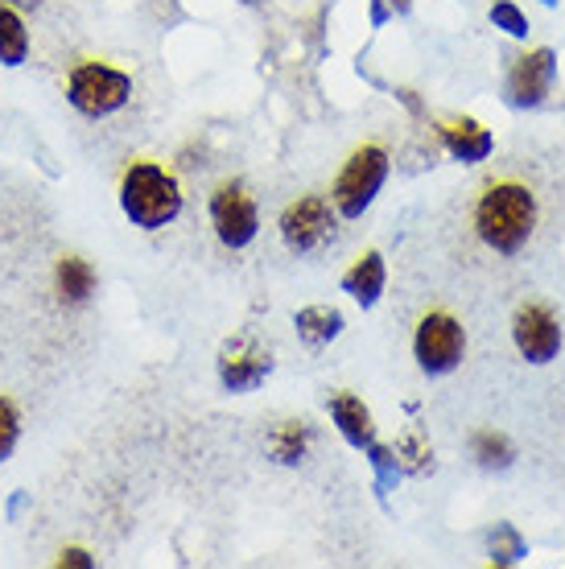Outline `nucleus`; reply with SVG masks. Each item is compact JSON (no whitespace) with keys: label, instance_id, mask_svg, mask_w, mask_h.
<instances>
[{"label":"nucleus","instance_id":"21","mask_svg":"<svg viewBox=\"0 0 565 569\" xmlns=\"http://www.w3.org/2000/svg\"><path fill=\"white\" fill-rule=\"evenodd\" d=\"M368 462H371V475H376V496H393L396 483H400V462H396V450L393 446H384V441H371L368 446Z\"/></svg>","mask_w":565,"mask_h":569},{"label":"nucleus","instance_id":"24","mask_svg":"<svg viewBox=\"0 0 565 569\" xmlns=\"http://www.w3.org/2000/svg\"><path fill=\"white\" fill-rule=\"evenodd\" d=\"M54 566L58 569H96V557L87 553V549H79V545H67V549L58 553Z\"/></svg>","mask_w":565,"mask_h":569},{"label":"nucleus","instance_id":"9","mask_svg":"<svg viewBox=\"0 0 565 569\" xmlns=\"http://www.w3.org/2000/svg\"><path fill=\"white\" fill-rule=\"evenodd\" d=\"M553 79H557V54H553L549 46H537V50H528V54L512 62L508 79H504V100L516 112L541 108V103L549 100Z\"/></svg>","mask_w":565,"mask_h":569},{"label":"nucleus","instance_id":"10","mask_svg":"<svg viewBox=\"0 0 565 569\" xmlns=\"http://www.w3.org/2000/svg\"><path fill=\"white\" fill-rule=\"evenodd\" d=\"M512 342L528 363H553L562 351V327L549 313V306H521L512 318Z\"/></svg>","mask_w":565,"mask_h":569},{"label":"nucleus","instance_id":"11","mask_svg":"<svg viewBox=\"0 0 565 569\" xmlns=\"http://www.w3.org/2000/svg\"><path fill=\"white\" fill-rule=\"evenodd\" d=\"M442 149L454 157V161H463V166H479L487 161L495 149V137L483 129L475 116H454V120H442Z\"/></svg>","mask_w":565,"mask_h":569},{"label":"nucleus","instance_id":"15","mask_svg":"<svg viewBox=\"0 0 565 569\" xmlns=\"http://www.w3.org/2000/svg\"><path fill=\"white\" fill-rule=\"evenodd\" d=\"M310 446H314L310 421H277V426L269 429V438H265L269 458L281 462V467H301L306 455H310Z\"/></svg>","mask_w":565,"mask_h":569},{"label":"nucleus","instance_id":"17","mask_svg":"<svg viewBox=\"0 0 565 569\" xmlns=\"http://www.w3.org/2000/svg\"><path fill=\"white\" fill-rule=\"evenodd\" d=\"M29 62V29L21 9L0 0V67H26Z\"/></svg>","mask_w":565,"mask_h":569},{"label":"nucleus","instance_id":"1","mask_svg":"<svg viewBox=\"0 0 565 569\" xmlns=\"http://www.w3.org/2000/svg\"><path fill=\"white\" fill-rule=\"evenodd\" d=\"M116 194H120V211H125V219L141 231L170 228L186 207L178 173H174L170 166L153 161V157L128 161L125 173H120V190H116Z\"/></svg>","mask_w":565,"mask_h":569},{"label":"nucleus","instance_id":"14","mask_svg":"<svg viewBox=\"0 0 565 569\" xmlns=\"http://www.w3.org/2000/svg\"><path fill=\"white\" fill-rule=\"evenodd\" d=\"M96 284H99L96 264H91L87 257L67 252V257L54 264V293L67 310H83L87 301L96 298Z\"/></svg>","mask_w":565,"mask_h":569},{"label":"nucleus","instance_id":"22","mask_svg":"<svg viewBox=\"0 0 565 569\" xmlns=\"http://www.w3.org/2000/svg\"><path fill=\"white\" fill-rule=\"evenodd\" d=\"M21 441V409H17L13 397L0 392V462H9Z\"/></svg>","mask_w":565,"mask_h":569},{"label":"nucleus","instance_id":"30","mask_svg":"<svg viewBox=\"0 0 565 569\" xmlns=\"http://www.w3.org/2000/svg\"><path fill=\"white\" fill-rule=\"evenodd\" d=\"M541 4H545V9H557V0H541Z\"/></svg>","mask_w":565,"mask_h":569},{"label":"nucleus","instance_id":"19","mask_svg":"<svg viewBox=\"0 0 565 569\" xmlns=\"http://www.w3.org/2000/svg\"><path fill=\"white\" fill-rule=\"evenodd\" d=\"M396 462H400V475H429L434 470V446L417 426H409L396 438Z\"/></svg>","mask_w":565,"mask_h":569},{"label":"nucleus","instance_id":"13","mask_svg":"<svg viewBox=\"0 0 565 569\" xmlns=\"http://www.w3.org/2000/svg\"><path fill=\"white\" fill-rule=\"evenodd\" d=\"M384 284H388V264H384V257L376 248L359 252L351 269L343 272V293L351 301H359L364 310H371L384 298Z\"/></svg>","mask_w":565,"mask_h":569},{"label":"nucleus","instance_id":"16","mask_svg":"<svg viewBox=\"0 0 565 569\" xmlns=\"http://www.w3.org/2000/svg\"><path fill=\"white\" fill-rule=\"evenodd\" d=\"M294 327H297V339L306 342L310 351H323V347H330L343 335L347 318L335 306H306V310L294 313Z\"/></svg>","mask_w":565,"mask_h":569},{"label":"nucleus","instance_id":"2","mask_svg":"<svg viewBox=\"0 0 565 569\" xmlns=\"http://www.w3.org/2000/svg\"><path fill=\"white\" fill-rule=\"evenodd\" d=\"M533 228H537V199L528 186L492 182L475 202V231L499 257H516L533 240Z\"/></svg>","mask_w":565,"mask_h":569},{"label":"nucleus","instance_id":"7","mask_svg":"<svg viewBox=\"0 0 565 569\" xmlns=\"http://www.w3.org/2000/svg\"><path fill=\"white\" fill-rule=\"evenodd\" d=\"M207 214H211V228H215V240L231 248V252H240L248 243L256 240V231H260V211H256V199L252 190L236 178H227L211 190V202H207Z\"/></svg>","mask_w":565,"mask_h":569},{"label":"nucleus","instance_id":"25","mask_svg":"<svg viewBox=\"0 0 565 569\" xmlns=\"http://www.w3.org/2000/svg\"><path fill=\"white\" fill-rule=\"evenodd\" d=\"M396 100L405 103V108H409V112L417 116V120H422V116H425V103L417 100V91H413V87H396Z\"/></svg>","mask_w":565,"mask_h":569},{"label":"nucleus","instance_id":"27","mask_svg":"<svg viewBox=\"0 0 565 569\" xmlns=\"http://www.w3.org/2000/svg\"><path fill=\"white\" fill-rule=\"evenodd\" d=\"M26 503H29V496H26V491H17V496L9 499V520H17V516L26 512Z\"/></svg>","mask_w":565,"mask_h":569},{"label":"nucleus","instance_id":"18","mask_svg":"<svg viewBox=\"0 0 565 569\" xmlns=\"http://www.w3.org/2000/svg\"><path fill=\"white\" fill-rule=\"evenodd\" d=\"M524 557H528V541L521 537V528L499 520V525L487 532V561L499 569H508V566H521Z\"/></svg>","mask_w":565,"mask_h":569},{"label":"nucleus","instance_id":"12","mask_svg":"<svg viewBox=\"0 0 565 569\" xmlns=\"http://www.w3.org/2000/svg\"><path fill=\"white\" fill-rule=\"evenodd\" d=\"M326 413H330L335 429L343 433V441H347V446H355V450H368L371 441H376V421H371V409L355 397V392H335V397H330V405H326Z\"/></svg>","mask_w":565,"mask_h":569},{"label":"nucleus","instance_id":"23","mask_svg":"<svg viewBox=\"0 0 565 569\" xmlns=\"http://www.w3.org/2000/svg\"><path fill=\"white\" fill-rule=\"evenodd\" d=\"M487 17H492L495 29H504V33L516 38V42L528 38V17L521 13V4H512V0H495L492 9H487Z\"/></svg>","mask_w":565,"mask_h":569},{"label":"nucleus","instance_id":"28","mask_svg":"<svg viewBox=\"0 0 565 569\" xmlns=\"http://www.w3.org/2000/svg\"><path fill=\"white\" fill-rule=\"evenodd\" d=\"M388 9H393V17H409L413 13V0H388Z\"/></svg>","mask_w":565,"mask_h":569},{"label":"nucleus","instance_id":"20","mask_svg":"<svg viewBox=\"0 0 565 569\" xmlns=\"http://www.w3.org/2000/svg\"><path fill=\"white\" fill-rule=\"evenodd\" d=\"M470 458H475L483 470H508L512 462H516V446H512L504 433H495V429H479V433L470 438Z\"/></svg>","mask_w":565,"mask_h":569},{"label":"nucleus","instance_id":"31","mask_svg":"<svg viewBox=\"0 0 565 569\" xmlns=\"http://www.w3.org/2000/svg\"><path fill=\"white\" fill-rule=\"evenodd\" d=\"M240 4H260V0H240Z\"/></svg>","mask_w":565,"mask_h":569},{"label":"nucleus","instance_id":"29","mask_svg":"<svg viewBox=\"0 0 565 569\" xmlns=\"http://www.w3.org/2000/svg\"><path fill=\"white\" fill-rule=\"evenodd\" d=\"M4 4H13V9H33L38 0H4Z\"/></svg>","mask_w":565,"mask_h":569},{"label":"nucleus","instance_id":"6","mask_svg":"<svg viewBox=\"0 0 565 569\" xmlns=\"http://www.w3.org/2000/svg\"><path fill=\"white\" fill-rule=\"evenodd\" d=\"M277 231H281V243L289 252L310 257V252H323L326 243H335V236H339V211L323 194H301V199H294L281 211Z\"/></svg>","mask_w":565,"mask_h":569},{"label":"nucleus","instance_id":"5","mask_svg":"<svg viewBox=\"0 0 565 569\" xmlns=\"http://www.w3.org/2000/svg\"><path fill=\"white\" fill-rule=\"evenodd\" d=\"M467 356V330L450 310H429L413 330V359L425 376H450Z\"/></svg>","mask_w":565,"mask_h":569},{"label":"nucleus","instance_id":"4","mask_svg":"<svg viewBox=\"0 0 565 569\" xmlns=\"http://www.w3.org/2000/svg\"><path fill=\"white\" fill-rule=\"evenodd\" d=\"M388 170H393V161H388V149L380 141H368L359 144L347 161H343L339 178L330 186V202H335V211L339 219H364L376 194L384 190L388 182Z\"/></svg>","mask_w":565,"mask_h":569},{"label":"nucleus","instance_id":"8","mask_svg":"<svg viewBox=\"0 0 565 569\" xmlns=\"http://www.w3.org/2000/svg\"><path fill=\"white\" fill-rule=\"evenodd\" d=\"M215 371H219V385L227 392H256L272 376V351L265 342H256L252 335H240L219 347V359H215Z\"/></svg>","mask_w":565,"mask_h":569},{"label":"nucleus","instance_id":"26","mask_svg":"<svg viewBox=\"0 0 565 569\" xmlns=\"http://www.w3.org/2000/svg\"><path fill=\"white\" fill-rule=\"evenodd\" d=\"M371 4V29H384L393 21V9H388V0H368Z\"/></svg>","mask_w":565,"mask_h":569},{"label":"nucleus","instance_id":"3","mask_svg":"<svg viewBox=\"0 0 565 569\" xmlns=\"http://www.w3.org/2000/svg\"><path fill=\"white\" fill-rule=\"evenodd\" d=\"M132 74L125 67H116L108 58H79L71 71H67V83H62V96L83 120H108V116L125 112L132 103Z\"/></svg>","mask_w":565,"mask_h":569}]
</instances>
